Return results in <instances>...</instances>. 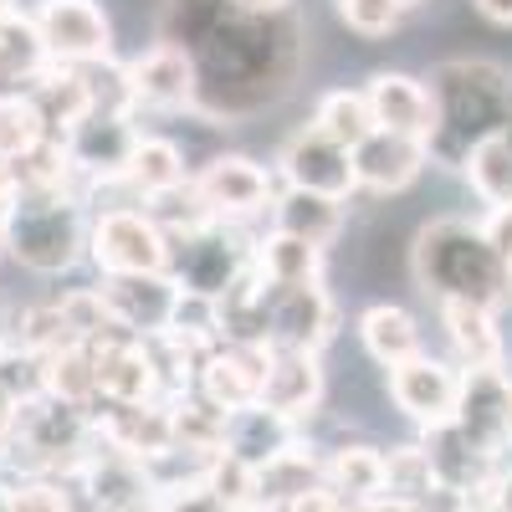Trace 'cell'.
<instances>
[{"label": "cell", "mask_w": 512, "mask_h": 512, "mask_svg": "<svg viewBox=\"0 0 512 512\" xmlns=\"http://www.w3.org/2000/svg\"><path fill=\"white\" fill-rule=\"evenodd\" d=\"M507 410H512V374L507 369H461V405H456V431L477 441L482 451H507Z\"/></svg>", "instance_id": "obj_15"}, {"label": "cell", "mask_w": 512, "mask_h": 512, "mask_svg": "<svg viewBox=\"0 0 512 512\" xmlns=\"http://www.w3.org/2000/svg\"><path fill=\"white\" fill-rule=\"evenodd\" d=\"M369 113H374V128L384 134H405V139H431L436 128V103H431V88L410 72H374L369 77Z\"/></svg>", "instance_id": "obj_19"}, {"label": "cell", "mask_w": 512, "mask_h": 512, "mask_svg": "<svg viewBox=\"0 0 512 512\" xmlns=\"http://www.w3.org/2000/svg\"><path fill=\"white\" fill-rule=\"evenodd\" d=\"M492 26H512V0H472Z\"/></svg>", "instance_id": "obj_47"}, {"label": "cell", "mask_w": 512, "mask_h": 512, "mask_svg": "<svg viewBox=\"0 0 512 512\" xmlns=\"http://www.w3.org/2000/svg\"><path fill=\"white\" fill-rule=\"evenodd\" d=\"M47 139H52L47 123H41V113H36V103L26 93H0V154L16 164Z\"/></svg>", "instance_id": "obj_38"}, {"label": "cell", "mask_w": 512, "mask_h": 512, "mask_svg": "<svg viewBox=\"0 0 512 512\" xmlns=\"http://www.w3.org/2000/svg\"><path fill=\"white\" fill-rule=\"evenodd\" d=\"M323 487V461L313 456V446L297 441L292 451H282L272 466L256 472V507L267 512H287L292 502H303L308 492Z\"/></svg>", "instance_id": "obj_26"}, {"label": "cell", "mask_w": 512, "mask_h": 512, "mask_svg": "<svg viewBox=\"0 0 512 512\" xmlns=\"http://www.w3.org/2000/svg\"><path fill=\"white\" fill-rule=\"evenodd\" d=\"M98 369V405H149L164 400L159 390V369L144 338H113V344L93 349Z\"/></svg>", "instance_id": "obj_18"}, {"label": "cell", "mask_w": 512, "mask_h": 512, "mask_svg": "<svg viewBox=\"0 0 512 512\" xmlns=\"http://www.w3.org/2000/svg\"><path fill=\"white\" fill-rule=\"evenodd\" d=\"M482 231H487V241L497 246V256H502V262L512 267V205H502V210H487Z\"/></svg>", "instance_id": "obj_45"}, {"label": "cell", "mask_w": 512, "mask_h": 512, "mask_svg": "<svg viewBox=\"0 0 512 512\" xmlns=\"http://www.w3.org/2000/svg\"><path fill=\"white\" fill-rule=\"evenodd\" d=\"M11 507L16 512H82L72 487L67 482H47V477H41V482H16Z\"/></svg>", "instance_id": "obj_43"}, {"label": "cell", "mask_w": 512, "mask_h": 512, "mask_svg": "<svg viewBox=\"0 0 512 512\" xmlns=\"http://www.w3.org/2000/svg\"><path fill=\"white\" fill-rule=\"evenodd\" d=\"M241 11H251V16H282L287 11V0H236Z\"/></svg>", "instance_id": "obj_49"}, {"label": "cell", "mask_w": 512, "mask_h": 512, "mask_svg": "<svg viewBox=\"0 0 512 512\" xmlns=\"http://www.w3.org/2000/svg\"><path fill=\"white\" fill-rule=\"evenodd\" d=\"M461 175H466V185H472V195L482 205H492V210L512 205V134H497V139L477 144L472 154H466Z\"/></svg>", "instance_id": "obj_34"}, {"label": "cell", "mask_w": 512, "mask_h": 512, "mask_svg": "<svg viewBox=\"0 0 512 512\" xmlns=\"http://www.w3.org/2000/svg\"><path fill=\"white\" fill-rule=\"evenodd\" d=\"M292 446H297V425L282 420V415H272V410H262V405H246V410H231V415H226V441H221V451L236 456V461H246L251 472L272 466V461H277L282 451H292Z\"/></svg>", "instance_id": "obj_22"}, {"label": "cell", "mask_w": 512, "mask_h": 512, "mask_svg": "<svg viewBox=\"0 0 512 512\" xmlns=\"http://www.w3.org/2000/svg\"><path fill=\"white\" fill-rule=\"evenodd\" d=\"M139 139H144V128L128 113H88L62 139V149H67L82 185H123Z\"/></svg>", "instance_id": "obj_9"}, {"label": "cell", "mask_w": 512, "mask_h": 512, "mask_svg": "<svg viewBox=\"0 0 512 512\" xmlns=\"http://www.w3.org/2000/svg\"><path fill=\"white\" fill-rule=\"evenodd\" d=\"M128 82H134V108L144 113H185L195 108V62L190 52L169 47V41H154L149 52H139L134 62H128Z\"/></svg>", "instance_id": "obj_14"}, {"label": "cell", "mask_w": 512, "mask_h": 512, "mask_svg": "<svg viewBox=\"0 0 512 512\" xmlns=\"http://www.w3.org/2000/svg\"><path fill=\"white\" fill-rule=\"evenodd\" d=\"M169 420H175V446L180 451H200V456H221L226 441V410H216L205 395H180V400H164Z\"/></svg>", "instance_id": "obj_35"}, {"label": "cell", "mask_w": 512, "mask_h": 512, "mask_svg": "<svg viewBox=\"0 0 512 512\" xmlns=\"http://www.w3.org/2000/svg\"><path fill=\"white\" fill-rule=\"evenodd\" d=\"M272 231L297 236L308 246H328L338 231H344V200H328V195H313V190H277Z\"/></svg>", "instance_id": "obj_25"}, {"label": "cell", "mask_w": 512, "mask_h": 512, "mask_svg": "<svg viewBox=\"0 0 512 512\" xmlns=\"http://www.w3.org/2000/svg\"><path fill=\"white\" fill-rule=\"evenodd\" d=\"M277 175L287 180V190H313L328 200H349L359 190L354 175V154L344 144H333L328 134H318L313 123H303L297 134L282 144L277 154Z\"/></svg>", "instance_id": "obj_10"}, {"label": "cell", "mask_w": 512, "mask_h": 512, "mask_svg": "<svg viewBox=\"0 0 512 512\" xmlns=\"http://www.w3.org/2000/svg\"><path fill=\"white\" fill-rule=\"evenodd\" d=\"M11 344H21V349L36 354V359H52V354H62L67 344H77V338H72V328H67V318H62L57 303H41V308H26V313L11 323Z\"/></svg>", "instance_id": "obj_39"}, {"label": "cell", "mask_w": 512, "mask_h": 512, "mask_svg": "<svg viewBox=\"0 0 512 512\" xmlns=\"http://www.w3.org/2000/svg\"><path fill=\"white\" fill-rule=\"evenodd\" d=\"M262 410L303 425L323 405V364L318 354H297V349H272L267 354V379H262Z\"/></svg>", "instance_id": "obj_20"}, {"label": "cell", "mask_w": 512, "mask_h": 512, "mask_svg": "<svg viewBox=\"0 0 512 512\" xmlns=\"http://www.w3.org/2000/svg\"><path fill=\"white\" fill-rule=\"evenodd\" d=\"M507 441H512V410H507Z\"/></svg>", "instance_id": "obj_54"}, {"label": "cell", "mask_w": 512, "mask_h": 512, "mask_svg": "<svg viewBox=\"0 0 512 512\" xmlns=\"http://www.w3.org/2000/svg\"><path fill=\"white\" fill-rule=\"evenodd\" d=\"M323 487L338 497V502H349V507H364L374 497H384V451L379 446H338L328 461H323Z\"/></svg>", "instance_id": "obj_27"}, {"label": "cell", "mask_w": 512, "mask_h": 512, "mask_svg": "<svg viewBox=\"0 0 512 512\" xmlns=\"http://www.w3.org/2000/svg\"><path fill=\"white\" fill-rule=\"evenodd\" d=\"M410 272L420 282L425 297L436 303H472V308H502L512 303V267L497 256V246L487 241L482 221H461V216H441L415 236L410 251Z\"/></svg>", "instance_id": "obj_3"}, {"label": "cell", "mask_w": 512, "mask_h": 512, "mask_svg": "<svg viewBox=\"0 0 512 512\" xmlns=\"http://www.w3.org/2000/svg\"><path fill=\"white\" fill-rule=\"evenodd\" d=\"M400 16H405V6H395V0H338V21L359 36H390L400 26Z\"/></svg>", "instance_id": "obj_42"}, {"label": "cell", "mask_w": 512, "mask_h": 512, "mask_svg": "<svg viewBox=\"0 0 512 512\" xmlns=\"http://www.w3.org/2000/svg\"><path fill=\"white\" fill-rule=\"evenodd\" d=\"M93 236V221L82 210L77 190H52V195H16L6 205V251L31 272H67L82 262Z\"/></svg>", "instance_id": "obj_4"}, {"label": "cell", "mask_w": 512, "mask_h": 512, "mask_svg": "<svg viewBox=\"0 0 512 512\" xmlns=\"http://www.w3.org/2000/svg\"><path fill=\"white\" fill-rule=\"evenodd\" d=\"M313 128L354 154V149L374 134V113H369L364 88H333V93H323L318 108H313Z\"/></svg>", "instance_id": "obj_33"}, {"label": "cell", "mask_w": 512, "mask_h": 512, "mask_svg": "<svg viewBox=\"0 0 512 512\" xmlns=\"http://www.w3.org/2000/svg\"><path fill=\"white\" fill-rule=\"evenodd\" d=\"M11 200H16V164L0 154V210H6Z\"/></svg>", "instance_id": "obj_48"}, {"label": "cell", "mask_w": 512, "mask_h": 512, "mask_svg": "<svg viewBox=\"0 0 512 512\" xmlns=\"http://www.w3.org/2000/svg\"><path fill=\"white\" fill-rule=\"evenodd\" d=\"M359 512H420V507H410V502H400V497H374V502H364Z\"/></svg>", "instance_id": "obj_50"}, {"label": "cell", "mask_w": 512, "mask_h": 512, "mask_svg": "<svg viewBox=\"0 0 512 512\" xmlns=\"http://www.w3.org/2000/svg\"><path fill=\"white\" fill-rule=\"evenodd\" d=\"M108 313L118 318L123 333L134 338H164L169 323H175V308H180V282L169 272H144V277H103L98 282Z\"/></svg>", "instance_id": "obj_13"}, {"label": "cell", "mask_w": 512, "mask_h": 512, "mask_svg": "<svg viewBox=\"0 0 512 512\" xmlns=\"http://www.w3.org/2000/svg\"><path fill=\"white\" fill-rule=\"evenodd\" d=\"M395 6H405V11H410V6H420V0H395Z\"/></svg>", "instance_id": "obj_53"}, {"label": "cell", "mask_w": 512, "mask_h": 512, "mask_svg": "<svg viewBox=\"0 0 512 512\" xmlns=\"http://www.w3.org/2000/svg\"><path fill=\"white\" fill-rule=\"evenodd\" d=\"M93 431H98L103 446L134 456L144 466L175 446V420H169L164 400H149V405H93Z\"/></svg>", "instance_id": "obj_17"}, {"label": "cell", "mask_w": 512, "mask_h": 512, "mask_svg": "<svg viewBox=\"0 0 512 512\" xmlns=\"http://www.w3.org/2000/svg\"><path fill=\"white\" fill-rule=\"evenodd\" d=\"M384 497H400L420 512H446L441 502V487H436V472L425 461V446H395L384 451Z\"/></svg>", "instance_id": "obj_32"}, {"label": "cell", "mask_w": 512, "mask_h": 512, "mask_svg": "<svg viewBox=\"0 0 512 512\" xmlns=\"http://www.w3.org/2000/svg\"><path fill=\"white\" fill-rule=\"evenodd\" d=\"M195 195L221 226H241L251 216H272L277 175L262 169L251 154H216L195 169Z\"/></svg>", "instance_id": "obj_6"}, {"label": "cell", "mask_w": 512, "mask_h": 512, "mask_svg": "<svg viewBox=\"0 0 512 512\" xmlns=\"http://www.w3.org/2000/svg\"><path fill=\"white\" fill-rule=\"evenodd\" d=\"M446 338H451V354L456 369H502V328L492 308H472V303H446L441 308Z\"/></svg>", "instance_id": "obj_23"}, {"label": "cell", "mask_w": 512, "mask_h": 512, "mask_svg": "<svg viewBox=\"0 0 512 512\" xmlns=\"http://www.w3.org/2000/svg\"><path fill=\"white\" fill-rule=\"evenodd\" d=\"M47 364V395L77 410H93L98 405V369H93V349L88 344H67L62 354L41 359Z\"/></svg>", "instance_id": "obj_36"}, {"label": "cell", "mask_w": 512, "mask_h": 512, "mask_svg": "<svg viewBox=\"0 0 512 512\" xmlns=\"http://www.w3.org/2000/svg\"><path fill=\"white\" fill-rule=\"evenodd\" d=\"M431 164L420 139H405V134H374L354 149V175H359V190H374V195H400L420 180V169Z\"/></svg>", "instance_id": "obj_21"}, {"label": "cell", "mask_w": 512, "mask_h": 512, "mask_svg": "<svg viewBox=\"0 0 512 512\" xmlns=\"http://www.w3.org/2000/svg\"><path fill=\"white\" fill-rule=\"evenodd\" d=\"M333 297L323 282L313 287H272L267 282V349H297L318 354L333 338Z\"/></svg>", "instance_id": "obj_12"}, {"label": "cell", "mask_w": 512, "mask_h": 512, "mask_svg": "<svg viewBox=\"0 0 512 512\" xmlns=\"http://www.w3.org/2000/svg\"><path fill=\"white\" fill-rule=\"evenodd\" d=\"M359 338H364L369 359H379L384 369H395V364L425 354V349H420V323H415L400 303H374V308H364V313H359Z\"/></svg>", "instance_id": "obj_30"}, {"label": "cell", "mask_w": 512, "mask_h": 512, "mask_svg": "<svg viewBox=\"0 0 512 512\" xmlns=\"http://www.w3.org/2000/svg\"><path fill=\"white\" fill-rule=\"evenodd\" d=\"M57 308H62L72 338H77V344H88V349L113 344V338H134V333H123V328H118V318L108 313V303H103V292H98V287H72V292H62V297H57Z\"/></svg>", "instance_id": "obj_37"}, {"label": "cell", "mask_w": 512, "mask_h": 512, "mask_svg": "<svg viewBox=\"0 0 512 512\" xmlns=\"http://www.w3.org/2000/svg\"><path fill=\"white\" fill-rule=\"evenodd\" d=\"M267 354L272 349H246V344H216L200 359L195 374V395H205L216 410H246L262 400V379H267Z\"/></svg>", "instance_id": "obj_16"}, {"label": "cell", "mask_w": 512, "mask_h": 512, "mask_svg": "<svg viewBox=\"0 0 512 512\" xmlns=\"http://www.w3.org/2000/svg\"><path fill=\"white\" fill-rule=\"evenodd\" d=\"M36 36L47 57L57 67H88V62H108L113 47V21L98 0H41L31 11Z\"/></svg>", "instance_id": "obj_8"}, {"label": "cell", "mask_w": 512, "mask_h": 512, "mask_svg": "<svg viewBox=\"0 0 512 512\" xmlns=\"http://www.w3.org/2000/svg\"><path fill=\"white\" fill-rule=\"evenodd\" d=\"M88 256L103 277H144V272H169V236L154 226L144 205H113L93 221Z\"/></svg>", "instance_id": "obj_5"}, {"label": "cell", "mask_w": 512, "mask_h": 512, "mask_svg": "<svg viewBox=\"0 0 512 512\" xmlns=\"http://www.w3.org/2000/svg\"><path fill=\"white\" fill-rule=\"evenodd\" d=\"M0 395L11 405H26L36 395H47V364L26 354L21 344H0Z\"/></svg>", "instance_id": "obj_40"}, {"label": "cell", "mask_w": 512, "mask_h": 512, "mask_svg": "<svg viewBox=\"0 0 512 512\" xmlns=\"http://www.w3.org/2000/svg\"><path fill=\"white\" fill-rule=\"evenodd\" d=\"M31 103H36V113H41V123H47V134L52 139H67L72 128L93 113V103H88V82H82V72L77 67H47L31 88H21Z\"/></svg>", "instance_id": "obj_24"}, {"label": "cell", "mask_w": 512, "mask_h": 512, "mask_svg": "<svg viewBox=\"0 0 512 512\" xmlns=\"http://www.w3.org/2000/svg\"><path fill=\"white\" fill-rule=\"evenodd\" d=\"M11 492H16L11 482H0V512H16V507H11Z\"/></svg>", "instance_id": "obj_51"}, {"label": "cell", "mask_w": 512, "mask_h": 512, "mask_svg": "<svg viewBox=\"0 0 512 512\" xmlns=\"http://www.w3.org/2000/svg\"><path fill=\"white\" fill-rule=\"evenodd\" d=\"M154 512H231L221 497H210L205 487H190V492H169L154 502Z\"/></svg>", "instance_id": "obj_44"}, {"label": "cell", "mask_w": 512, "mask_h": 512, "mask_svg": "<svg viewBox=\"0 0 512 512\" xmlns=\"http://www.w3.org/2000/svg\"><path fill=\"white\" fill-rule=\"evenodd\" d=\"M246 267H251V246L236 236V226L210 221L180 241H169V277L180 282V292L221 297Z\"/></svg>", "instance_id": "obj_7"}, {"label": "cell", "mask_w": 512, "mask_h": 512, "mask_svg": "<svg viewBox=\"0 0 512 512\" xmlns=\"http://www.w3.org/2000/svg\"><path fill=\"white\" fill-rule=\"evenodd\" d=\"M0 251H6V210H0Z\"/></svg>", "instance_id": "obj_52"}, {"label": "cell", "mask_w": 512, "mask_h": 512, "mask_svg": "<svg viewBox=\"0 0 512 512\" xmlns=\"http://www.w3.org/2000/svg\"><path fill=\"white\" fill-rule=\"evenodd\" d=\"M297 21L251 16L236 0H164L159 41L190 52L195 62V113L205 118H241L277 103L297 77Z\"/></svg>", "instance_id": "obj_1"}, {"label": "cell", "mask_w": 512, "mask_h": 512, "mask_svg": "<svg viewBox=\"0 0 512 512\" xmlns=\"http://www.w3.org/2000/svg\"><path fill=\"white\" fill-rule=\"evenodd\" d=\"M251 267L262 272L272 287H313V282H323V246H308L297 236L267 231L262 241L251 246Z\"/></svg>", "instance_id": "obj_28"}, {"label": "cell", "mask_w": 512, "mask_h": 512, "mask_svg": "<svg viewBox=\"0 0 512 512\" xmlns=\"http://www.w3.org/2000/svg\"><path fill=\"white\" fill-rule=\"evenodd\" d=\"M185 180H190L185 154H180L175 139H164V134H144L139 149H134V164H128V175H123V185L139 195V205L164 195V190H175V185H185Z\"/></svg>", "instance_id": "obj_31"}, {"label": "cell", "mask_w": 512, "mask_h": 512, "mask_svg": "<svg viewBox=\"0 0 512 512\" xmlns=\"http://www.w3.org/2000/svg\"><path fill=\"white\" fill-rule=\"evenodd\" d=\"M487 512H512V466H502V472H497L492 497H487Z\"/></svg>", "instance_id": "obj_46"}, {"label": "cell", "mask_w": 512, "mask_h": 512, "mask_svg": "<svg viewBox=\"0 0 512 512\" xmlns=\"http://www.w3.org/2000/svg\"><path fill=\"white\" fill-rule=\"evenodd\" d=\"M52 67L47 47H41V36H36V21L11 11V16H0V93H21L31 88V82Z\"/></svg>", "instance_id": "obj_29"}, {"label": "cell", "mask_w": 512, "mask_h": 512, "mask_svg": "<svg viewBox=\"0 0 512 512\" xmlns=\"http://www.w3.org/2000/svg\"><path fill=\"white\" fill-rule=\"evenodd\" d=\"M431 103H436V128L425 139L431 164L461 169L477 144L512 134V72L487 57H451L431 72Z\"/></svg>", "instance_id": "obj_2"}, {"label": "cell", "mask_w": 512, "mask_h": 512, "mask_svg": "<svg viewBox=\"0 0 512 512\" xmlns=\"http://www.w3.org/2000/svg\"><path fill=\"white\" fill-rule=\"evenodd\" d=\"M205 492L210 497H221L231 512H251L256 507V472L246 461H236V456H216L210 461V472H205Z\"/></svg>", "instance_id": "obj_41"}, {"label": "cell", "mask_w": 512, "mask_h": 512, "mask_svg": "<svg viewBox=\"0 0 512 512\" xmlns=\"http://www.w3.org/2000/svg\"><path fill=\"white\" fill-rule=\"evenodd\" d=\"M390 400L420 425V431H436V425L456 420L461 405V369L431 354H415L405 364L390 369Z\"/></svg>", "instance_id": "obj_11"}]
</instances>
